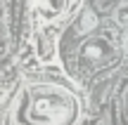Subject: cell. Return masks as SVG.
I'll return each mask as SVG.
<instances>
[{
  "label": "cell",
  "mask_w": 128,
  "mask_h": 125,
  "mask_svg": "<svg viewBox=\"0 0 128 125\" xmlns=\"http://www.w3.org/2000/svg\"><path fill=\"white\" fill-rule=\"evenodd\" d=\"M116 24H128V5H121L119 9H116Z\"/></svg>",
  "instance_id": "cell-5"
},
{
  "label": "cell",
  "mask_w": 128,
  "mask_h": 125,
  "mask_svg": "<svg viewBox=\"0 0 128 125\" xmlns=\"http://www.w3.org/2000/svg\"><path fill=\"white\" fill-rule=\"evenodd\" d=\"M78 2H81V0H69V5H71V7H76Z\"/></svg>",
  "instance_id": "cell-6"
},
{
  "label": "cell",
  "mask_w": 128,
  "mask_h": 125,
  "mask_svg": "<svg viewBox=\"0 0 128 125\" xmlns=\"http://www.w3.org/2000/svg\"><path fill=\"white\" fill-rule=\"evenodd\" d=\"M95 24H97V17H95V12H90V9H88V12H83L81 21L76 24V31H78V33H88L92 26H95Z\"/></svg>",
  "instance_id": "cell-3"
},
{
  "label": "cell",
  "mask_w": 128,
  "mask_h": 125,
  "mask_svg": "<svg viewBox=\"0 0 128 125\" xmlns=\"http://www.w3.org/2000/svg\"><path fill=\"white\" fill-rule=\"evenodd\" d=\"M36 52H38V59H40L43 64H50V61H55V57H57V47H55V40H52L50 33H45V31L36 33Z\"/></svg>",
  "instance_id": "cell-1"
},
{
  "label": "cell",
  "mask_w": 128,
  "mask_h": 125,
  "mask_svg": "<svg viewBox=\"0 0 128 125\" xmlns=\"http://www.w3.org/2000/svg\"><path fill=\"white\" fill-rule=\"evenodd\" d=\"M100 54H102V47L97 45V40H92L90 45L83 47V57H100Z\"/></svg>",
  "instance_id": "cell-4"
},
{
  "label": "cell",
  "mask_w": 128,
  "mask_h": 125,
  "mask_svg": "<svg viewBox=\"0 0 128 125\" xmlns=\"http://www.w3.org/2000/svg\"><path fill=\"white\" fill-rule=\"evenodd\" d=\"M64 5H69V0H43L38 14H40L43 21H50V19L60 17V12L64 9Z\"/></svg>",
  "instance_id": "cell-2"
}]
</instances>
